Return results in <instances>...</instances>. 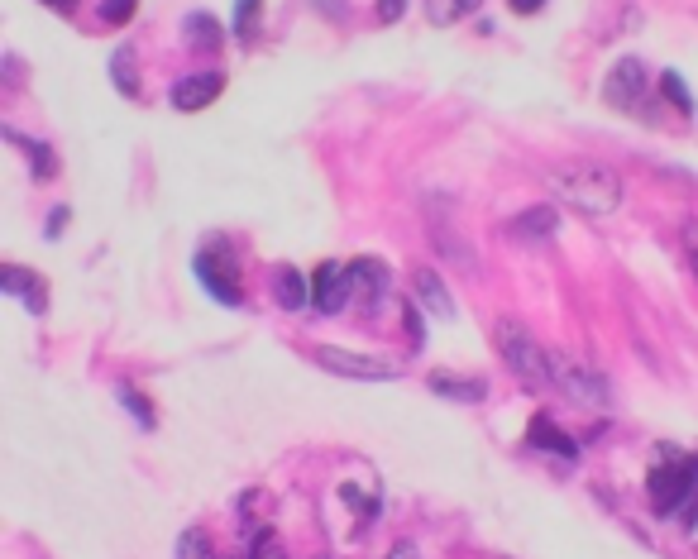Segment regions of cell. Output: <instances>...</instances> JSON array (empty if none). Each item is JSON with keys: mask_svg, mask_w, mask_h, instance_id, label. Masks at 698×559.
<instances>
[{"mask_svg": "<svg viewBox=\"0 0 698 559\" xmlns=\"http://www.w3.org/2000/svg\"><path fill=\"white\" fill-rule=\"evenodd\" d=\"M550 192L560 196L565 206L574 211L593 215V220H608V215L622 211V177L612 168H598V163H569V168H555L550 172Z\"/></svg>", "mask_w": 698, "mask_h": 559, "instance_id": "obj_1", "label": "cell"}, {"mask_svg": "<svg viewBox=\"0 0 698 559\" xmlns=\"http://www.w3.org/2000/svg\"><path fill=\"white\" fill-rule=\"evenodd\" d=\"M493 344H498L502 364L512 368L526 387H536V392H541V387H555V378H550V349L536 340L522 321L502 316V321L493 325Z\"/></svg>", "mask_w": 698, "mask_h": 559, "instance_id": "obj_2", "label": "cell"}, {"mask_svg": "<svg viewBox=\"0 0 698 559\" xmlns=\"http://www.w3.org/2000/svg\"><path fill=\"white\" fill-rule=\"evenodd\" d=\"M698 459L694 454H679V459H660L646 478V493H651V507L660 516L679 512V502L684 497H698Z\"/></svg>", "mask_w": 698, "mask_h": 559, "instance_id": "obj_3", "label": "cell"}, {"mask_svg": "<svg viewBox=\"0 0 698 559\" xmlns=\"http://www.w3.org/2000/svg\"><path fill=\"white\" fill-rule=\"evenodd\" d=\"M550 378H555V387L565 392L569 402H579V407H608L612 402V387L603 383L593 368H584L579 359H569L560 349H550Z\"/></svg>", "mask_w": 698, "mask_h": 559, "instance_id": "obj_4", "label": "cell"}, {"mask_svg": "<svg viewBox=\"0 0 698 559\" xmlns=\"http://www.w3.org/2000/svg\"><path fill=\"white\" fill-rule=\"evenodd\" d=\"M316 364L345 378V383H393L402 368L388 364V359H369V354H354V349H340V344H316Z\"/></svg>", "mask_w": 698, "mask_h": 559, "instance_id": "obj_5", "label": "cell"}, {"mask_svg": "<svg viewBox=\"0 0 698 559\" xmlns=\"http://www.w3.org/2000/svg\"><path fill=\"white\" fill-rule=\"evenodd\" d=\"M197 278L206 282V292L225 306H240V268H235V254H225V244H206L197 258H192Z\"/></svg>", "mask_w": 698, "mask_h": 559, "instance_id": "obj_6", "label": "cell"}, {"mask_svg": "<svg viewBox=\"0 0 698 559\" xmlns=\"http://www.w3.org/2000/svg\"><path fill=\"white\" fill-rule=\"evenodd\" d=\"M349 292H354V278H349L345 263H321L316 268V278H311V306L316 311H340L349 301Z\"/></svg>", "mask_w": 698, "mask_h": 559, "instance_id": "obj_7", "label": "cell"}, {"mask_svg": "<svg viewBox=\"0 0 698 559\" xmlns=\"http://www.w3.org/2000/svg\"><path fill=\"white\" fill-rule=\"evenodd\" d=\"M603 96H608L617 110H636L641 106V96H646V67L636 63V58H622V63L612 67Z\"/></svg>", "mask_w": 698, "mask_h": 559, "instance_id": "obj_8", "label": "cell"}, {"mask_svg": "<svg viewBox=\"0 0 698 559\" xmlns=\"http://www.w3.org/2000/svg\"><path fill=\"white\" fill-rule=\"evenodd\" d=\"M220 86H225V77H220V72H192V77H182V82L173 86V106L182 110V115L206 110L220 96Z\"/></svg>", "mask_w": 698, "mask_h": 559, "instance_id": "obj_9", "label": "cell"}, {"mask_svg": "<svg viewBox=\"0 0 698 559\" xmlns=\"http://www.w3.org/2000/svg\"><path fill=\"white\" fill-rule=\"evenodd\" d=\"M412 287H416V301L436 316V321H450L455 316V306H450V292H445V282L431 273V268H416V278H412Z\"/></svg>", "mask_w": 698, "mask_h": 559, "instance_id": "obj_10", "label": "cell"}, {"mask_svg": "<svg viewBox=\"0 0 698 559\" xmlns=\"http://www.w3.org/2000/svg\"><path fill=\"white\" fill-rule=\"evenodd\" d=\"M555 225H560V220H555L550 206H531V211H522L512 225H507V230H512V239H522V244H536V239L555 235Z\"/></svg>", "mask_w": 698, "mask_h": 559, "instance_id": "obj_11", "label": "cell"}, {"mask_svg": "<svg viewBox=\"0 0 698 559\" xmlns=\"http://www.w3.org/2000/svg\"><path fill=\"white\" fill-rule=\"evenodd\" d=\"M349 278H354V287L364 292V301H378L388 292V263H378V258H354V263H349Z\"/></svg>", "mask_w": 698, "mask_h": 559, "instance_id": "obj_12", "label": "cell"}, {"mask_svg": "<svg viewBox=\"0 0 698 559\" xmlns=\"http://www.w3.org/2000/svg\"><path fill=\"white\" fill-rule=\"evenodd\" d=\"M431 239H436V249L445 258H450V263H459V268H464V273H479V254H474V249H469V239L459 235L455 239V230H450V225H431Z\"/></svg>", "mask_w": 698, "mask_h": 559, "instance_id": "obj_13", "label": "cell"}, {"mask_svg": "<svg viewBox=\"0 0 698 559\" xmlns=\"http://www.w3.org/2000/svg\"><path fill=\"white\" fill-rule=\"evenodd\" d=\"M431 392L455 397V402H483L488 397V387L479 378H455V373H431Z\"/></svg>", "mask_w": 698, "mask_h": 559, "instance_id": "obj_14", "label": "cell"}, {"mask_svg": "<svg viewBox=\"0 0 698 559\" xmlns=\"http://www.w3.org/2000/svg\"><path fill=\"white\" fill-rule=\"evenodd\" d=\"M526 440H531V445H541V450H550V454H560V459H579V445H574L569 435H560V430L550 426L546 416L526 430Z\"/></svg>", "mask_w": 698, "mask_h": 559, "instance_id": "obj_15", "label": "cell"}, {"mask_svg": "<svg viewBox=\"0 0 698 559\" xmlns=\"http://www.w3.org/2000/svg\"><path fill=\"white\" fill-rule=\"evenodd\" d=\"M273 292H278V306H283V311H302L306 306V278L297 268H278V273H273Z\"/></svg>", "mask_w": 698, "mask_h": 559, "instance_id": "obj_16", "label": "cell"}, {"mask_svg": "<svg viewBox=\"0 0 698 559\" xmlns=\"http://www.w3.org/2000/svg\"><path fill=\"white\" fill-rule=\"evenodd\" d=\"M0 287L5 292H15V297H24L29 301V311H44V287L29 278L24 268H5V278H0Z\"/></svg>", "mask_w": 698, "mask_h": 559, "instance_id": "obj_17", "label": "cell"}, {"mask_svg": "<svg viewBox=\"0 0 698 559\" xmlns=\"http://www.w3.org/2000/svg\"><path fill=\"white\" fill-rule=\"evenodd\" d=\"M469 10H479V0H431V5H426L431 24H450V20H459V15H469Z\"/></svg>", "mask_w": 698, "mask_h": 559, "instance_id": "obj_18", "label": "cell"}, {"mask_svg": "<svg viewBox=\"0 0 698 559\" xmlns=\"http://www.w3.org/2000/svg\"><path fill=\"white\" fill-rule=\"evenodd\" d=\"M177 559H216L211 536H206V531H182V540H177Z\"/></svg>", "mask_w": 698, "mask_h": 559, "instance_id": "obj_19", "label": "cell"}, {"mask_svg": "<svg viewBox=\"0 0 698 559\" xmlns=\"http://www.w3.org/2000/svg\"><path fill=\"white\" fill-rule=\"evenodd\" d=\"M110 77L120 82V91H125V96H134V91H139V86H134V53H130V48H120V53H115Z\"/></svg>", "mask_w": 698, "mask_h": 559, "instance_id": "obj_20", "label": "cell"}, {"mask_svg": "<svg viewBox=\"0 0 698 559\" xmlns=\"http://www.w3.org/2000/svg\"><path fill=\"white\" fill-rule=\"evenodd\" d=\"M187 34H197L201 48H216V43H220V24L206 20V15H192V20H187Z\"/></svg>", "mask_w": 698, "mask_h": 559, "instance_id": "obj_21", "label": "cell"}, {"mask_svg": "<svg viewBox=\"0 0 698 559\" xmlns=\"http://www.w3.org/2000/svg\"><path fill=\"white\" fill-rule=\"evenodd\" d=\"M249 559H287V550L278 545V536H273V531H259V536H254V545H249Z\"/></svg>", "mask_w": 698, "mask_h": 559, "instance_id": "obj_22", "label": "cell"}, {"mask_svg": "<svg viewBox=\"0 0 698 559\" xmlns=\"http://www.w3.org/2000/svg\"><path fill=\"white\" fill-rule=\"evenodd\" d=\"M660 86H665V96H670V101H675V106L684 110V115L694 110V96H689V91L679 86V77H675V72H665V82H660Z\"/></svg>", "mask_w": 698, "mask_h": 559, "instance_id": "obj_23", "label": "cell"}, {"mask_svg": "<svg viewBox=\"0 0 698 559\" xmlns=\"http://www.w3.org/2000/svg\"><path fill=\"white\" fill-rule=\"evenodd\" d=\"M134 15V0H106L101 5V20H115V24H125Z\"/></svg>", "mask_w": 698, "mask_h": 559, "instance_id": "obj_24", "label": "cell"}, {"mask_svg": "<svg viewBox=\"0 0 698 559\" xmlns=\"http://www.w3.org/2000/svg\"><path fill=\"white\" fill-rule=\"evenodd\" d=\"M120 402H125V407H130L134 416H139V426H153V411L144 407V402H139V397H134L130 387H120Z\"/></svg>", "mask_w": 698, "mask_h": 559, "instance_id": "obj_25", "label": "cell"}, {"mask_svg": "<svg viewBox=\"0 0 698 559\" xmlns=\"http://www.w3.org/2000/svg\"><path fill=\"white\" fill-rule=\"evenodd\" d=\"M402 10H407V0H378V20H383V24L402 20Z\"/></svg>", "mask_w": 698, "mask_h": 559, "instance_id": "obj_26", "label": "cell"}, {"mask_svg": "<svg viewBox=\"0 0 698 559\" xmlns=\"http://www.w3.org/2000/svg\"><path fill=\"white\" fill-rule=\"evenodd\" d=\"M249 15H254V0H240V15H235V34H249Z\"/></svg>", "mask_w": 698, "mask_h": 559, "instance_id": "obj_27", "label": "cell"}, {"mask_svg": "<svg viewBox=\"0 0 698 559\" xmlns=\"http://www.w3.org/2000/svg\"><path fill=\"white\" fill-rule=\"evenodd\" d=\"M512 10L517 15H536V10H546V0H512Z\"/></svg>", "mask_w": 698, "mask_h": 559, "instance_id": "obj_28", "label": "cell"}, {"mask_svg": "<svg viewBox=\"0 0 698 559\" xmlns=\"http://www.w3.org/2000/svg\"><path fill=\"white\" fill-rule=\"evenodd\" d=\"M388 559H416V550H412V545H407V540H402V545H397V550H393V555H388Z\"/></svg>", "mask_w": 698, "mask_h": 559, "instance_id": "obj_29", "label": "cell"}, {"mask_svg": "<svg viewBox=\"0 0 698 559\" xmlns=\"http://www.w3.org/2000/svg\"><path fill=\"white\" fill-rule=\"evenodd\" d=\"M48 5H58V10H67V5H72V0H48Z\"/></svg>", "mask_w": 698, "mask_h": 559, "instance_id": "obj_30", "label": "cell"}]
</instances>
